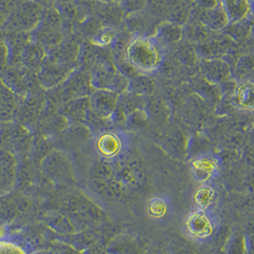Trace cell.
Listing matches in <instances>:
<instances>
[{
    "instance_id": "6da1fadb",
    "label": "cell",
    "mask_w": 254,
    "mask_h": 254,
    "mask_svg": "<svg viewBox=\"0 0 254 254\" xmlns=\"http://www.w3.org/2000/svg\"><path fill=\"white\" fill-rule=\"evenodd\" d=\"M131 63L142 71L156 70L162 62V52L158 44L148 38H140L129 48Z\"/></svg>"
},
{
    "instance_id": "7a4b0ae2",
    "label": "cell",
    "mask_w": 254,
    "mask_h": 254,
    "mask_svg": "<svg viewBox=\"0 0 254 254\" xmlns=\"http://www.w3.org/2000/svg\"><path fill=\"white\" fill-rule=\"evenodd\" d=\"M222 9L229 22L239 23L245 20L252 10L251 0H222Z\"/></svg>"
},
{
    "instance_id": "3957f363",
    "label": "cell",
    "mask_w": 254,
    "mask_h": 254,
    "mask_svg": "<svg viewBox=\"0 0 254 254\" xmlns=\"http://www.w3.org/2000/svg\"><path fill=\"white\" fill-rule=\"evenodd\" d=\"M233 103L242 109L254 110V82L245 81L234 90Z\"/></svg>"
},
{
    "instance_id": "277c9868",
    "label": "cell",
    "mask_w": 254,
    "mask_h": 254,
    "mask_svg": "<svg viewBox=\"0 0 254 254\" xmlns=\"http://www.w3.org/2000/svg\"><path fill=\"white\" fill-rule=\"evenodd\" d=\"M188 229L196 237H204L211 232V223L203 213H195L188 221Z\"/></svg>"
},
{
    "instance_id": "5b68a950",
    "label": "cell",
    "mask_w": 254,
    "mask_h": 254,
    "mask_svg": "<svg viewBox=\"0 0 254 254\" xmlns=\"http://www.w3.org/2000/svg\"><path fill=\"white\" fill-rule=\"evenodd\" d=\"M203 21L209 28L214 30L225 28L229 22L228 16L222 9V7L220 9L214 8L208 10L204 15Z\"/></svg>"
},
{
    "instance_id": "8992f818",
    "label": "cell",
    "mask_w": 254,
    "mask_h": 254,
    "mask_svg": "<svg viewBox=\"0 0 254 254\" xmlns=\"http://www.w3.org/2000/svg\"><path fill=\"white\" fill-rule=\"evenodd\" d=\"M227 254H248L247 239L241 234L233 235L227 245Z\"/></svg>"
},
{
    "instance_id": "52a82bcc",
    "label": "cell",
    "mask_w": 254,
    "mask_h": 254,
    "mask_svg": "<svg viewBox=\"0 0 254 254\" xmlns=\"http://www.w3.org/2000/svg\"><path fill=\"white\" fill-rule=\"evenodd\" d=\"M228 73V67L225 64H220V63H212L208 64L207 69H206V75L213 78V79H219V78H226Z\"/></svg>"
},
{
    "instance_id": "ba28073f",
    "label": "cell",
    "mask_w": 254,
    "mask_h": 254,
    "mask_svg": "<svg viewBox=\"0 0 254 254\" xmlns=\"http://www.w3.org/2000/svg\"><path fill=\"white\" fill-rule=\"evenodd\" d=\"M181 37V31L178 27H174L173 25L165 26L163 27L162 30H160V38L164 41L171 42L179 40Z\"/></svg>"
},
{
    "instance_id": "9c48e42d",
    "label": "cell",
    "mask_w": 254,
    "mask_h": 254,
    "mask_svg": "<svg viewBox=\"0 0 254 254\" xmlns=\"http://www.w3.org/2000/svg\"><path fill=\"white\" fill-rule=\"evenodd\" d=\"M213 168H214L213 163L208 160V161H203L201 164L197 165L195 171L197 173L201 172V175L199 177H202L201 179H203V177H204L205 175H209V173L212 171Z\"/></svg>"
}]
</instances>
